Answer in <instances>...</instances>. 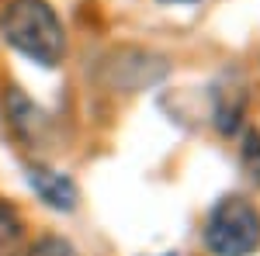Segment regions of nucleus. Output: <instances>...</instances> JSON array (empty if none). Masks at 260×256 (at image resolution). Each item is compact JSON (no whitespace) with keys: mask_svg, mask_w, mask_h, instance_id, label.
Masks as SVG:
<instances>
[{"mask_svg":"<svg viewBox=\"0 0 260 256\" xmlns=\"http://www.w3.org/2000/svg\"><path fill=\"white\" fill-rule=\"evenodd\" d=\"M0 31L7 45H14L21 56L39 62L45 69L59 66L66 56V35H62V21L45 0H14L7 4Z\"/></svg>","mask_w":260,"mask_h":256,"instance_id":"obj_1","label":"nucleus"},{"mask_svg":"<svg viewBox=\"0 0 260 256\" xmlns=\"http://www.w3.org/2000/svg\"><path fill=\"white\" fill-rule=\"evenodd\" d=\"M205 246L212 256H250L260 249V208L246 197H222L205 218Z\"/></svg>","mask_w":260,"mask_h":256,"instance_id":"obj_2","label":"nucleus"},{"mask_svg":"<svg viewBox=\"0 0 260 256\" xmlns=\"http://www.w3.org/2000/svg\"><path fill=\"white\" fill-rule=\"evenodd\" d=\"M31 187L39 191V197L49 204V208H56V211H73L77 208V201H80V191H77V184L66 177V173H56V170H45V166H35L31 173Z\"/></svg>","mask_w":260,"mask_h":256,"instance_id":"obj_3","label":"nucleus"},{"mask_svg":"<svg viewBox=\"0 0 260 256\" xmlns=\"http://www.w3.org/2000/svg\"><path fill=\"white\" fill-rule=\"evenodd\" d=\"M240 118H243V94L240 90H229L219 97V107H215V125H219L222 135H233L240 128Z\"/></svg>","mask_w":260,"mask_h":256,"instance_id":"obj_4","label":"nucleus"},{"mask_svg":"<svg viewBox=\"0 0 260 256\" xmlns=\"http://www.w3.org/2000/svg\"><path fill=\"white\" fill-rule=\"evenodd\" d=\"M21 249V218L0 204V256H14Z\"/></svg>","mask_w":260,"mask_h":256,"instance_id":"obj_5","label":"nucleus"},{"mask_svg":"<svg viewBox=\"0 0 260 256\" xmlns=\"http://www.w3.org/2000/svg\"><path fill=\"white\" fill-rule=\"evenodd\" d=\"M240 159H243V170L253 177V184H260V132L257 128H250V132L243 135Z\"/></svg>","mask_w":260,"mask_h":256,"instance_id":"obj_6","label":"nucleus"},{"mask_svg":"<svg viewBox=\"0 0 260 256\" xmlns=\"http://www.w3.org/2000/svg\"><path fill=\"white\" fill-rule=\"evenodd\" d=\"M28 256H77V249H73L66 239H59V236H45V239H39V242L28 249Z\"/></svg>","mask_w":260,"mask_h":256,"instance_id":"obj_7","label":"nucleus"},{"mask_svg":"<svg viewBox=\"0 0 260 256\" xmlns=\"http://www.w3.org/2000/svg\"><path fill=\"white\" fill-rule=\"evenodd\" d=\"M167 4H198V0H167Z\"/></svg>","mask_w":260,"mask_h":256,"instance_id":"obj_8","label":"nucleus"},{"mask_svg":"<svg viewBox=\"0 0 260 256\" xmlns=\"http://www.w3.org/2000/svg\"><path fill=\"white\" fill-rule=\"evenodd\" d=\"M163 256H177V253H163Z\"/></svg>","mask_w":260,"mask_h":256,"instance_id":"obj_9","label":"nucleus"}]
</instances>
